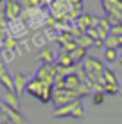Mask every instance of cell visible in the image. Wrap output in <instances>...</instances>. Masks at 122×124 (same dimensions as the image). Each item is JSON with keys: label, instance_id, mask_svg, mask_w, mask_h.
I'll return each mask as SVG.
<instances>
[{"label": "cell", "instance_id": "1", "mask_svg": "<svg viewBox=\"0 0 122 124\" xmlns=\"http://www.w3.org/2000/svg\"><path fill=\"white\" fill-rule=\"evenodd\" d=\"M25 92L29 93V95L36 97L38 101L41 102H52V95H54V85L50 83H45V81L41 79H29V85L27 88H25Z\"/></svg>", "mask_w": 122, "mask_h": 124}, {"label": "cell", "instance_id": "2", "mask_svg": "<svg viewBox=\"0 0 122 124\" xmlns=\"http://www.w3.org/2000/svg\"><path fill=\"white\" fill-rule=\"evenodd\" d=\"M86 113V108H85V101L83 99H77L74 101L72 104H66L63 108H54L52 115L56 119H63V117H74V119H83Z\"/></svg>", "mask_w": 122, "mask_h": 124}, {"label": "cell", "instance_id": "3", "mask_svg": "<svg viewBox=\"0 0 122 124\" xmlns=\"http://www.w3.org/2000/svg\"><path fill=\"white\" fill-rule=\"evenodd\" d=\"M77 99H83L77 92L68 90V88H61V90H54L52 104H54V108H63V106H66V104H72V102L77 101Z\"/></svg>", "mask_w": 122, "mask_h": 124}, {"label": "cell", "instance_id": "4", "mask_svg": "<svg viewBox=\"0 0 122 124\" xmlns=\"http://www.w3.org/2000/svg\"><path fill=\"white\" fill-rule=\"evenodd\" d=\"M34 78L45 81V83L54 85V83H56V79H57L56 65H40V67H38V70H36V74H34Z\"/></svg>", "mask_w": 122, "mask_h": 124}, {"label": "cell", "instance_id": "5", "mask_svg": "<svg viewBox=\"0 0 122 124\" xmlns=\"http://www.w3.org/2000/svg\"><path fill=\"white\" fill-rule=\"evenodd\" d=\"M22 4L18 2V0H7L6 6H4V11H6V16L9 22H14V20H20V16H22Z\"/></svg>", "mask_w": 122, "mask_h": 124}, {"label": "cell", "instance_id": "6", "mask_svg": "<svg viewBox=\"0 0 122 124\" xmlns=\"http://www.w3.org/2000/svg\"><path fill=\"white\" fill-rule=\"evenodd\" d=\"M13 78H14V92L18 93L20 97L23 95L25 93V88H27V85H29V79H27V76L23 74V72H14V76H13Z\"/></svg>", "mask_w": 122, "mask_h": 124}, {"label": "cell", "instance_id": "7", "mask_svg": "<svg viewBox=\"0 0 122 124\" xmlns=\"http://www.w3.org/2000/svg\"><path fill=\"white\" fill-rule=\"evenodd\" d=\"M56 59H57V56L52 47H41V50H40L41 65H56Z\"/></svg>", "mask_w": 122, "mask_h": 124}, {"label": "cell", "instance_id": "8", "mask_svg": "<svg viewBox=\"0 0 122 124\" xmlns=\"http://www.w3.org/2000/svg\"><path fill=\"white\" fill-rule=\"evenodd\" d=\"M2 104H7V106H11V108H14V110H18L20 112V95L16 92H4L2 93Z\"/></svg>", "mask_w": 122, "mask_h": 124}, {"label": "cell", "instance_id": "9", "mask_svg": "<svg viewBox=\"0 0 122 124\" xmlns=\"http://www.w3.org/2000/svg\"><path fill=\"white\" fill-rule=\"evenodd\" d=\"M74 58H72V54L70 52H66V50H61L59 49V54H57V59H56V65L57 67H63V68H72L74 67Z\"/></svg>", "mask_w": 122, "mask_h": 124}, {"label": "cell", "instance_id": "10", "mask_svg": "<svg viewBox=\"0 0 122 124\" xmlns=\"http://www.w3.org/2000/svg\"><path fill=\"white\" fill-rule=\"evenodd\" d=\"M92 23H93V16H92L90 13H83V15L75 20V27H77L79 31H83V32H86L88 29L92 27Z\"/></svg>", "mask_w": 122, "mask_h": 124}, {"label": "cell", "instance_id": "11", "mask_svg": "<svg viewBox=\"0 0 122 124\" xmlns=\"http://www.w3.org/2000/svg\"><path fill=\"white\" fill-rule=\"evenodd\" d=\"M70 7H72V18L74 22L83 15V9H85V0H68Z\"/></svg>", "mask_w": 122, "mask_h": 124}, {"label": "cell", "instance_id": "12", "mask_svg": "<svg viewBox=\"0 0 122 124\" xmlns=\"http://www.w3.org/2000/svg\"><path fill=\"white\" fill-rule=\"evenodd\" d=\"M75 43H77V47H81V49H90V47H97V41H93V40H92V38L88 36L86 32L75 38Z\"/></svg>", "mask_w": 122, "mask_h": 124}, {"label": "cell", "instance_id": "13", "mask_svg": "<svg viewBox=\"0 0 122 124\" xmlns=\"http://www.w3.org/2000/svg\"><path fill=\"white\" fill-rule=\"evenodd\" d=\"M102 78H104V81H106V85H115V86H120L119 78H117V74L111 70V68H108V67H106V70H104Z\"/></svg>", "mask_w": 122, "mask_h": 124}, {"label": "cell", "instance_id": "14", "mask_svg": "<svg viewBox=\"0 0 122 124\" xmlns=\"http://www.w3.org/2000/svg\"><path fill=\"white\" fill-rule=\"evenodd\" d=\"M72 54V58H74V61L77 63V61H85V59L88 58L86 56V49H81V47H77V49L74 50V52H70Z\"/></svg>", "mask_w": 122, "mask_h": 124}, {"label": "cell", "instance_id": "15", "mask_svg": "<svg viewBox=\"0 0 122 124\" xmlns=\"http://www.w3.org/2000/svg\"><path fill=\"white\" fill-rule=\"evenodd\" d=\"M16 47H18V40H16V38H13V36H9L6 40V43H4V50H9V52H14L16 50Z\"/></svg>", "mask_w": 122, "mask_h": 124}, {"label": "cell", "instance_id": "16", "mask_svg": "<svg viewBox=\"0 0 122 124\" xmlns=\"http://www.w3.org/2000/svg\"><path fill=\"white\" fill-rule=\"evenodd\" d=\"M22 6H23L27 11H32V9H38V7H41V2H40V0H23Z\"/></svg>", "mask_w": 122, "mask_h": 124}, {"label": "cell", "instance_id": "17", "mask_svg": "<svg viewBox=\"0 0 122 124\" xmlns=\"http://www.w3.org/2000/svg\"><path fill=\"white\" fill-rule=\"evenodd\" d=\"M92 97H93V104H102V102L106 101V93H104L102 90L93 92V93H92Z\"/></svg>", "mask_w": 122, "mask_h": 124}, {"label": "cell", "instance_id": "18", "mask_svg": "<svg viewBox=\"0 0 122 124\" xmlns=\"http://www.w3.org/2000/svg\"><path fill=\"white\" fill-rule=\"evenodd\" d=\"M104 58H106V61H117L119 59V54H117V49H106V52H104Z\"/></svg>", "mask_w": 122, "mask_h": 124}, {"label": "cell", "instance_id": "19", "mask_svg": "<svg viewBox=\"0 0 122 124\" xmlns=\"http://www.w3.org/2000/svg\"><path fill=\"white\" fill-rule=\"evenodd\" d=\"M119 90H120V86H115V85H104V88H102V92L106 95H117Z\"/></svg>", "mask_w": 122, "mask_h": 124}, {"label": "cell", "instance_id": "20", "mask_svg": "<svg viewBox=\"0 0 122 124\" xmlns=\"http://www.w3.org/2000/svg\"><path fill=\"white\" fill-rule=\"evenodd\" d=\"M7 25H9V20L6 16V11L4 7H0V29H7Z\"/></svg>", "mask_w": 122, "mask_h": 124}, {"label": "cell", "instance_id": "21", "mask_svg": "<svg viewBox=\"0 0 122 124\" xmlns=\"http://www.w3.org/2000/svg\"><path fill=\"white\" fill-rule=\"evenodd\" d=\"M110 36H115L119 40H122V25H113L110 31Z\"/></svg>", "mask_w": 122, "mask_h": 124}, {"label": "cell", "instance_id": "22", "mask_svg": "<svg viewBox=\"0 0 122 124\" xmlns=\"http://www.w3.org/2000/svg\"><path fill=\"white\" fill-rule=\"evenodd\" d=\"M4 45H0V65H6V63H4Z\"/></svg>", "mask_w": 122, "mask_h": 124}, {"label": "cell", "instance_id": "23", "mask_svg": "<svg viewBox=\"0 0 122 124\" xmlns=\"http://www.w3.org/2000/svg\"><path fill=\"white\" fill-rule=\"evenodd\" d=\"M40 2H41V6H50L54 0H40Z\"/></svg>", "mask_w": 122, "mask_h": 124}, {"label": "cell", "instance_id": "24", "mask_svg": "<svg viewBox=\"0 0 122 124\" xmlns=\"http://www.w3.org/2000/svg\"><path fill=\"white\" fill-rule=\"evenodd\" d=\"M4 121V113H2V104H0V122Z\"/></svg>", "mask_w": 122, "mask_h": 124}, {"label": "cell", "instance_id": "25", "mask_svg": "<svg viewBox=\"0 0 122 124\" xmlns=\"http://www.w3.org/2000/svg\"><path fill=\"white\" fill-rule=\"evenodd\" d=\"M0 124H14V122H11V121H7V119H4V121L0 122Z\"/></svg>", "mask_w": 122, "mask_h": 124}, {"label": "cell", "instance_id": "26", "mask_svg": "<svg viewBox=\"0 0 122 124\" xmlns=\"http://www.w3.org/2000/svg\"><path fill=\"white\" fill-rule=\"evenodd\" d=\"M119 61H120V65H122V54H120V56H119Z\"/></svg>", "mask_w": 122, "mask_h": 124}, {"label": "cell", "instance_id": "27", "mask_svg": "<svg viewBox=\"0 0 122 124\" xmlns=\"http://www.w3.org/2000/svg\"><path fill=\"white\" fill-rule=\"evenodd\" d=\"M2 2H4V0H0V4H2Z\"/></svg>", "mask_w": 122, "mask_h": 124}, {"label": "cell", "instance_id": "28", "mask_svg": "<svg viewBox=\"0 0 122 124\" xmlns=\"http://www.w3.org/2000/svg\"><path fill=\"white\" fill-rule=\"evenodd\" d=\"M119 2H122V0H119Z\"/></svg>", "mask_w": 122, "mask_h": 124}]
</instances>
